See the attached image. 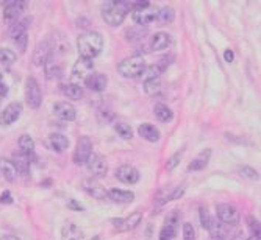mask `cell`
Segmentation results:
<instances>
[{
    "label": "cell",
    "instance_id": "obj_28",
    "mask_svg": "<svg viewBox=\"0 0 261 240\" xmlns=\"http://www.w3.org/2000/svg\"><path fill=\"white\" fill-rule=\"evenodd\" d=\"M61 92L66 95L68 98H71V100H80L83 97L81 86H77V84H72V83L63 84L61 86Z\"/></svg>",
    "mask_w": 261,
    "mask_h": 240
},
{
    "label": "cell",
    "instance_id": "obj_23",
    "mask_svg": "<svg viewBox=\"0 0 261 240\" xmlns=\"http://www.w3.org/2000/svg\"><path fill=\"white\" fill-rule=\"evenodd\" d=\"M210 158H211V150H210V148L200 151L199 155H197V158H195V159L188 165V170H189V172H200V170H204V168L208 165Z\"/></svg>",
    "mask_w": 261,
    "mask_h": 240
},
{
    "label": "cell",
    "instance_id": "obj_1",
    "mask_svg": "<svg viewBox=\"0 0 261 240\" xmlns=\"http://www.w3.org/2000/svg\"><path fill=\"white\" fill-rule=\"evenodd\" d=\"M77 50L80 58L93 61L103 50V36L99 31L81 33L77 39Z\"/></svg>",
    "mask_w": 261,
    "mask_h": 240
},
{
    "label": "cell",
    "instance_id": "obj_29",
    "mask_svg": "<svg viewBox=\"0 0 261 240\" xmlns=\"http://www.w3.org/2000/svg\"><path fill=\"white\" fill-rule=\"evenodd\" d=\"M154 114L160 122H170L173 119V113L170 111V108L166 106L164 103H157L154 106Z\"/></svg>",
    "mask_w": 261,
    "mask_h": 240
},
{
    "label": "cell",
    "instance_id": "obj_3",
    "mask_svg": "<svg viewBox=\"0 0 261 240\" xmlns=\"http://www.w3.org/2000/svg\"><path fill=\"white\" fill-rule=\"evenodd\" d=\"M158 10L149 2H132V17L138 25H147L157 20Z\"/></svg>",
    "mask_w": 261,
    "mask_h": 240
},
{
    "label": "cell",
    "instance_id": "obj_25",
    "mask_svg": "<svg viewBox=\"0 0 261 240\" xmlns=\"http://www.w3.org/2000/svg\"><path fill=\"white\" fill-rule=\"evenodd\" d=\"M32 19H24V20H19L16 24H13L11 30H10V36H11V41L14 42L16 39H19L20 36L27 35V30H28V25H30Z\"/></svg>",
    "mask_w": 261,
    "mask_h": 240
},
{
    "label": "cell",
    "instance_id": "obj_39",
    "mask_svg": "<svg viewBox=\"0 0 261 240\" xmlns=\"http://www.w3.org/2000/svg\"><path fill=\"white\" fill-rule=\"evenodd\" d=\"M182 155H183V151H179V153H176V155H172V156L167 159L166 168H167L169 172H172L173 168H176V167L179 165V162H180V159H182Z\"/></svg>",
    "mask_w": 261,
    "mask_h": 240
},
{
    "label": "cell",
    "instance_id": "obj_7",
    "mask_svg": "<svg viewBox=\"0 0 261 240\" xmlns=\"http://www.w3.org/2000/svg\"><path fill=\"white\" fill-rule=\"evenodd\" d=\"M25 98H27V105L32 109H38L41 106L42 92H41V87H39L38 81L33 77H28L25 81Z\"/></svg>",
    "mask_w": 261,
    "mask_h": 240
},
{
    "label": "cell",
    "instance_id": "obj_51",
    "mask_svg": "<svg viewBox=\"0 0 261 240\" xmlns=\"http://www.w3.org/2000/svg\"><path fill=\"white\" fill-rule=\"evenodd\" d=\"M71 240H75V238H71Z\"/></svg>",
    "mask_w": 261,
    "mask_h": 240
},
{
    "label": "cell",
    "instance_id": "obj_42",
    "mask_svg": "<svg viewBox=\"0 0 261 240\" xmlns=\"http://www.w3.org/2000/svg\"><path fill=\"white\" fill-rule=\"evenodd\" d=\"M247 222H249V226H250V229H252V235H259V223H258L256 218L249 217V218H247Z\"/></svg>",
    "mask_w": 261,
    "mask_h": 240
},
{
    "label": "cell",
    "instance_id": "obj_46",
    "mask_svg": "<svg viewBox=\"0 0 261 240\" xmlns=\"http://www.w3.org/2000/svg\"><path fill=\"white\" fill-rule=\"evenodd\" d=\"M224 58H225V61L227 62H233V59H235V53H233V50H225V53H224Z\"/></svg>",
    "mask_w": 261,
    "mask_h": 240
},
{
    "label": "cell",
    "instance_id": "obj_9",
    "mask_svg": "<svg viewBox=\"0 0 261 240\" xmlns=\"http://www.w3.org/2000/svg\"><path fill=\"white\" fill-rule=\"evenodd\" d=\"M93 178H103L108 173V162L102 155H91L88 162L84 164Z\"/></svg>",
    "mask_w": 261,
    "mask_h": 240
},
{
    "label": "cell",
    "instance_id": "obj_44",
    "mask_svg": "<svg viewBox=\"0 0 261 240\" xmlns=\"http://www.w3.org/2000/svg\"><path fill=\"white\" fill-rule=\"evenodd\" d=\"M68 208H69V209H72V211H77V212H81V211H84V208H83L80 203H77L74 198H71V200L68 201Z\"/></svg>",
    "mask_w": 261,
    "mask_h": 240
},
{
    "label": "cell",
    "instance_id": "obj_50",
    "mask_svg": "<svg viewBox=\"0 0 261 240\" xmlns=\"http://www.w3.org/2000/svg\"><path fill=\"white\" fill-rule=\"evenodd\" d=\"M216 240H227L225 237H219V238H216Z\"/></svg>",
    "mask_w": 261,
    "mask_h": 240
},
{
    "label": "cell",
    "instance_id": "obj_47",
    "mask_svg": "<svg viewBox=\"0 0 261 240\" xmlns=\"http://www.w3.org/2000/svg\"><path fill=\"white\" fill-rule=\"evenodd\" d=\"M0 240H20L14 235H0Z\"/></svg>",
    "mask_w": 261,
    "mask_h": 240
},
{
    "label": "cell",
    "instance_id": "obj_18",
    "mask_svg": "<svg viewBox=\"0 0 261 240\" xmlns=\"http://www.w3.org/2000/svg\"><path fill=\"white\" fill-rule=\"evenodd\" d=\"M172 46V38L169 33H164V31H160V33H155L152 36V50L155 52H161V50H166Z\"/></svg>",
    "mask_w": 261,
    "mask_h": 240
},
{
    "label": "cell",
    "instance_id": "obj_20",
    "mask_svg": "<svg viewBox=\"0 0 261 240\" xmlns=\"http://www.w3.org/2000/svg\"><path fill=\"white\" fill-rule=\"evenodd\" d=\"M108 198L113 200L114 203H132L135 200V193L130 190H122V189H110L108 190Z\"/></svg>",
    "mask_w": 261,
    "mask_h": 240
},
{
    "label": "cell",
    "instance_id": "obj_32",
    "mask_svg": "<svg viewBox=\"0 0 261 240\" xmlns=\"http://www.w3.org/2000/svg\"><path fill=\"white\" fill-rule=\"evenodd\" d=\"M114 129H116V133L122 138V139H132L133 138V129L130 125L124 123V122H118L114 123Z\"/></svg>",
    "mask_w": 261,
    "mask_h": 240
},
{
    "label": "cell",
    "instance_id": "obj_40",
    "mask_svg": "<svg viewBox=\"0 0 261 240\" xmlns=\"http://www.w3.org/2000/svg\"><path fill=\"white\" fill-rule=\"evenodd\" d=\"M239 172H241L243 177H246V178H249V180H258V172H256L255 168H252V167L244 165V167L239 168Z\"/></svg>",
    "mask_w": 261,
    "mask_h": 240
},
{
    "label": "cell",
    "instance_id": "obj_45",
    "mask_svg": "<svg viewBox=\"0 0 261 240\" xmlns=\"http://www.w3.org/2000/svg\"><path fill=\"white\" fill-rule=\"evenodd\" d=\"M0 203H13L11 193H10V192H5V193H2V198H0Z\"/></svg>",
    "mask_w": 261,
    "mask_h": 240
},
{
    "label": "cell",
    "instance_id": "obj_13",
    "mask_svg": "<svg viewBox=\"0 0 261 240\" xmlns=\"http://www.w3.org/2000/svg\"><path fill=\"white\" fill-rule=\"evenodd\" d=\"M116 178L124 184H136L139 181V172L133 165L124 164L116 170Z\"/></svg>",
    "mask_w": 261,
    "mask_h": 240
},
{
    "label": "cell",
    "instance_id": "obj_16",
    "mask_svg": "<svg viewBox=\"0 0 261 240\" xmlns=\"http://www.w3.org/2000/svg\"><path fill=\"white\" fill-rule=\"evenodd\" d=\"M49 46H50V50H52V55H61V53H66L69 50V42L66 39L64 35H53L47 39Z\"/></svg>",
    "mask_w": 261,
    "mask_h": 240
},
{
    "label": "cell",
    "instance_id": "obj_49",
    "mask_svg": "<svg viewBox=\"0 0 261 240\" xmlns=\"http://www.w3.org/2000/svg\"><path fill=\"white\" fill-rule=\"evenodd\" d=\"M93 240H100V237H99V235H94V237H93Z\"/></svg>",
    "mask_w": 261,
    "mask_h": 240
},
{
    "label": "cell",
    "instance_id": "obj_15",
    "mask_svg": "<svg viewBox=\"0 0 261 240\" xmlns=\"http://www.w3.org/2000/svg\"><path fill=\"white\" fill-rule=\"evenodd\" d=\"M53 113L56 117H60L61 120H66V122H72L77 117V111H75V106L69 101H58L53 105Z\"/></svg>",
    "mask_w": 261,
    "mask_h": 240
},
{
    "label": "cell",
    "instance_id": "obj_11",
    "mask_svg": "<svg viewBox=\"0 0 261 240\" xmlns=\"http://www.w3.org/2000/svg\"><path fill=\"white\" fill-rule=\"evenodd\" d=\"M141 220H142V212L136 211V212L130 214L125 218H113L111 223L118 231H132L141 223Z\"/></svg>",
    "mask_w": 261,
    "mask_h": 240
},
{
    "label": "cell",
    "instance_id": "obj_31",
    "mask_svg": "<svg viewBox=\"0 0 261 240\" xmlns=\"http://www.w3.org/2000/svg\"><path fill=\"white\" fill-rule=\"evenodd\" d=\"M176 17V13H173L172 8L169 7H164L161 10H158V16H157V20L160 22V25H166V24H170Z\"/></svg>",
    "mask_w": 261,
    "mask_h": 240
},
{
    "label": "cell",
    "instance_id": "obj_30",
    "mask_svg": "<svg viewBox=\"0 0 261 240\" xmlns=\"http://www.w3.org/2000/svg\"><path fill=\"white\" fill-rule=\"evenodd\" d=\"M160 89H161V80H160V77L149 78V80L144 81V92L147 95H155V94L160 92Z\"/></svg>",
    "mask_w": 261,
    "mask_h": 240
},
{
    "label": "cell",
    "instance_id": "obj_38",
    "mask_svg": "<svg viewBox=\"0 0 261 240\" xmlns=\"http://www.w3.org/2000/svg\"><path fill=\"white\" fill-rule=\"evenodd\" d=\"M183 240H197L195 235V229L191 223H183Z\"/></svg>",
    "mask_w": 261,
    "mask_h": 240
},
{
    "label": "cell",
    "instance_id": "obj_35",
    "mask_svg": "<svg viewBox=\"0 0 261 240\" xmlns=\"http://www.w3.org/2000/svg\"><path fill=\"white\" fill-rule=\"evenodd\" d=\"M16 53L10 49H4V47H0V62L5 64V65H11L14 61H16Z\"/></svg>",
    "mask_w": 261,
    "mask_h": 240
},
{
    "label": "cell",
    "instance_id": "obj_33",
    "mask_svg": "<svg viewBox=\"0 0 261 240\" xmlns=\"http://www.w3.org/2000/svg\"><path fill=\"white\" fill-rule=\"evenodd\" d=\"M46 74H47V78L49 80H58L61 75H63V69L60 67L58 64H55L53 61H49L46 65Z\"/></svg>",
    "mask_w": 261,
    "mask_h": 240
},
{
    "label": "cell",
    "instance_id": "obj_2",
    "mask_svg": "<svg viewBox=\"0 0 261 240\" xmlns=\"http://www.w3.org/2000/svg\"><path fill=\"white\" fill-rule=\"evenodd\" d=\"M130 10H132V2H122V0L113 2V0H110L102 7V17L108 25L119 27Z\"/></svg>",
    "mask_w": 261,
    "mask_h": 240
},
{
    "label": "cell",
    "instance_id": "obj_36",
    "mask_svg": "<svg viewBox=\"0 0 261 240\" xmlns=\"http://www.w3.org/2000/svg\"><path fill=\"white\" fill-rule=\"evenodd\" d=\"M177 234V228L170 226V225H164L160 231V240H173Z\"/></svg>",
    "mask_w": 261,
    "mask_h": 240
},
{
    "label": "cell",
    "instance_id": "obj_48",
    "mask_svg": "<svg viewBox=\"0 0 261 240\" xmlns=\"http://www.w3.org/2000/svg\"><path fill=\"white\" fill-rule=\"evenodd\" d=\"M247 240H261V238H259V235H250Z\"/></svg>",
    "mask_w": 261,
    "mask_h": 240
},
{
    "label": "cell",
    "instance_id": "obj_8",
    "mask_svg": "<svg viewBox=\"0 0 261 240\" xmlns=\"http://www.w3.org/2000/svg\"><path fill=\"white\" fill-rule=\"evenodd\" d=\"M216 211H217V217H219V220L222 223H225V225L236 226L239 223V220H241V217H239V211L233 204H227V203L217 204Z\"/></svg>",
    "mask_w": 261,
    "mask_h": 240
},
{
    "label": "cell",
    "instance_id": "obj_6",
    "mask_svg": "<svg viewBox=\"0 0 261 240\" xmlns=\"http://www.w3.org/2000/svg\"><path fill=\"white\" fill-rule=\"evenodd\" d=\"M91 155H93V141L88 136L80 138L74 151V162L77 165H84Z\"/></svg>",
    "mask_w": 261,
    "mask_h": 240
},
{
    "label": "cell",
    "instance_id": "obj_26",
    "mask_svg": "<svg viewBox=\"0 0 261 240\" xmlns=\"http://www.w3.org/2000/svg\"><path fill=\"white\" fill-rule=\"evenodd\" d=\"M19 148H20L19 153H22V155H25L32 159L35 155V141L28 134H22L19 138Z\"/></svg>",
    "mask_w": 261,
    "mask_h": 240
},
{
    "label": "cell",
    "instance_id": "obj_12",
    "mask_svg": "<svg viewBox=\"0 0 261 240\" xmlns=\"http://www.w3.org/2000/svg\"><path fill=\"white\" fill-rule=\"evenodd\" d=\"M20 114H22V103H19V101L10 103L2 111V114H0V125L8 126L14 123L20 117Z\"/></svg>",
    "mask_w": 261,
    "mask_h": 240
},
{
    "label": "cell",
    "instance_id": "obj_4",
    "mask_svg": "<svg viewBox=\"0 0 261 240\" xmlns=\"http://www.w3.org/2000/svg\"><path fill=\"white\" fill-rule=\"evenodd\" d=\"M144 71H146V61L139 55L130 56L118 64V72L124 78H138L144 74Z\"/></svg>",
    "mask_w": 261,
    "mask_h": 240
},
{
    "label": "cell",
    "instance_id": "obj_19",
    "mask_svg": "<svg viewBox=\"0 0 261 240\" xmlns=\"http://www.w3.org/2000/svg\"><path fill=\"white\" fill-rule=\"evenodd\" d=\"M138 133L142 139H146L147 142H158L160 141V129L152 125V123H142L138 128Z\"/></svg>",
    "mask_w": 261,
    "mask_h": 240
},
{
    "label": "cell",
    "instance_id": "obj_24",
    "mask_svg": "<svg viewBox=\"0 0 261 240\" xmlns=\"http://www.w3.org/2000/svg\"><path fill=\"white\" fill-rule=\"evenodd\" d=\"M0 173H2L4 177H5V180L10 181V183L16 181L17 175H19L16 167H14V164L11 161L5 159V158H0Z\"/></svg>",
    "mask_w": 261,
    "mask_h": 240
},
{
    "label": "cell",
    "instance_id": "obj_22",
    "mask_svg": "<svg viewBox=\"0 0 261 240\" xmlns=\"http://www.w3.org/2000/svg\"><path fill=\"white\" fill-rule=\"evenodd\" d=\"M47 145L50 147V150L56 151V153H63L69 147V139L66 136H63L60 133H53L49 136L47 139Z\"/></svg>",
    "mask_w": 261,
    "mask_h": 240
},
{
    "label": "cell",
    "instance_id": "obj_10",
    "mask_svg": "<svg viewBox=\"0 0 261 240\" xmlns=\"http://www.w3.org/2000/svg\"><path fill=\"white\" fill-rule=\"evenodd\" d=\"M0 5H4L5 10H4V20L7 24L13 25L17 22L19 16L22 14V11L25 10L27 7V2H0Z\"/></svg>",
    "mask_w": 261,
    "mask_h": 240
},
{
    "label": "cell",
    "instance_id": "obj_41",
    "mask_svg": "<svg viewBox=\"0 0 261 240\" xmlns=\"http://www.w3.org/2000/svg\"><path fill=\"white\" fill-rule=\"evenodd\" d=\"M27 42H28V36L27 35H24V36H20L19 39H16L14 41V46L19 49V52H25L27 50Z\"/></svg>",
    "mask_w": 261,
    "mask_h": 240
},
{
    "label": "cell",
    "instance_id": "obj_34",
    "mask_svg": "<svg viewBox=\"0 0 261 240\" xmlns=\"http://www.w3.org/2000/svg\"><path fill=\"white\" fill-rule=\"evenodd\" d=\"M147 33V30L146 28H142L141 25H138V27H133V28H130V30H127V39L128 41H142L144 39V35Z\"/></svg>",
    "mask_w": 261,
    "mask_h": 240
},
{
    "label": "cell",
    "instance_id": "obj_14",
    "mask_svg": "<svg viewBox=\"0 0 261 240\" xmlns=\"http://www.w3.org/2000/svg\"><path fill=\"white\" fill-rule=\"evenodd\" d=\"M49 61H52V50H50L47 39H46L36 46V49L33 52V64L42 67V65H46Z\"/></svg>",
    "mask_w": 261,
    "mask_h": 240
},
{
    "label": "cell",
    "instance_id": "obj_37",
    "mask_svg": "<svg viewBox=\"0 0 261 240\" xmlns=\"http://www.w3.org/2000/svg\"><path fill=\"white\" fill-rule=\"evenodd\" d=\"M185 193V187L182 186V187H177V189H173L169 195H166L164 198H161L160 200V204H164V203H167V201H172V200H177V198H180V196Z\"/></svg>",
    "mask_w": 261,
    "mask_h": 240
},
{
    "label": "cell",
    "instance_id": "obj_21",
    "mask_svg": "<svg viewBox=\"0 0 261 240\" xmlns=\"http://www.w3.org/2000/svg\"><path fill=\"white\" fill-rule=\"evenodd\" d=\"M83 189H84L86 192H88L90 195H93L94 198H99V200L108 198V190H106L103 186H100L99 183L93 181V180H86V181H83Z\"/></svg>",
    "mask_w": 261,
    "mask_h": 240
},
{
    "label": "cell",
    "instance_id": "obj_17",
    "mask_svg": "<svg viewBox=\"0 0 261 240\" xmlns=\"http://www.w3.org/2000/svg\"><path fill=\"white\" fill-rule=\"evenodd\" d=\"M84 84L88 86V89L94 91V92H102L106 89L108 84V77L103 74H91L88 78L84 80Z\"/></svg>",
    "mask_w": 261,
    "mask_h": 240
},
{
    "label": "cell",
    "instance_id": "obj_43",
    "mask_svg": "<svg viewBox=\"0 0 261 240\" xmlns=\"http://www.w3.org/2000/svg\"><path fill=\"white\" fill-rule=\"evenodd\" d=\"M200 222H202V226L205 229H208V225H210V215L205 209H200Z\"/></svg>",
    "mask_w": 261,
    "mask_h": 240
},
{
    "label": "cell",
    "instance_id": "obj_27",
    "mask_svg": "<svg viewBox=\"0 0 261 240\" xmlns=\"http://www.w3.org/2000/svg\"><path fill=\"white\" fill-rule=\"evenodd\" d=\"M11 162L14 164L17 173H20V175H27V173H28V168H30L32 159H30L28 156L22 155V153H16V155H14V159H13Z\"/></svg>",
    "mask_w": 261,
    "mask_h": 240
},
{
    "label": "cell",
    "instance_id": "obj_5",
    "mask_svg": "<svg viewBox=\"0 0 261 240\" xmlns=\"http://www.w3.org/2000/svg\"><path fill=\"white\" fill-rule=\"evenodd\" d=\"M93 69H94L93 61L80 58V59L72 65V71H71V80H72V84H77V86H78L81 81L84 83V80L91 75Z\"/></svg>",
    "mask_w": 261,
    "mask_h": 240
}]
</instances>
